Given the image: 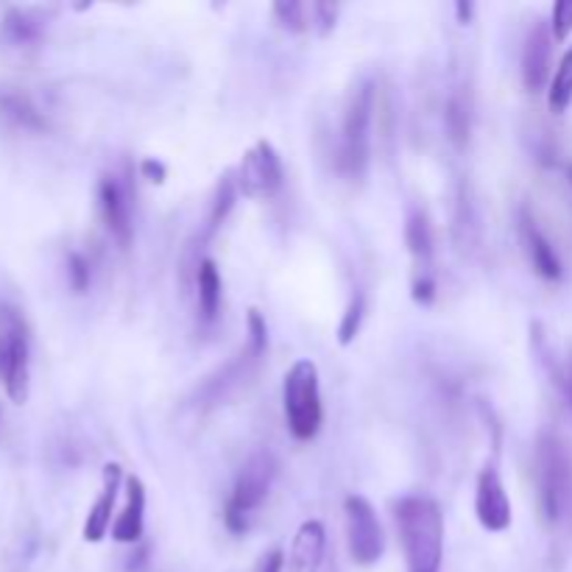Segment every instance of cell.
<instances>
[{"label":"cell","instance_id":"9c48e42d","mask_svg":"<svg viewBox=\"0 0 572 572\" xmlns=\"http://www.w3.org/2000/svg\"><path fill=\"white\" fill-rule=\"evenodd\" d=\"M98 207H101V218H104V227H106V232L112 235V240H115L121 249H129L132 238H135L129 187L123 185L115 174L101 176Z\"/></svg>","mask_w":572,"mask_h":572},{"label":"cell","instance_id":"6da1fadb","mask_svg":"<svg viewBox=\"0 0 572 572\" xmlns=\"http://www.w3.org/2000/svg\"><path fill=\"white\" fill-rule=\"evenodd\" d=\"M408 572H438L444 559V514L427 495H408L394 506Z\"/></svg>","mask_w":572,"mask_h":572},{"label":"cell","instance_id":"277c9868","mask_svg":"<svg viewBox=\"0 0 572 572\" xmlns=\"http://www.w3.org/2000/svg\"><path fill=\"white\" fill-rule=\"evenodd\" d=\"M282 408L288 430L297 441H313L322 430L324 405L319 388V368L313 361H297L282 379Z\"/></svg>","mask_w":572,"mask_h":572},{"label":"cell","instance_id":"5bb4252c","mask_svg":"<svg viewBox=\"0 0 572 572\" xmlns=\"http://www.w3.org/2000/svg\"><path fill=\"white\" fill-rule=\"evenodd\" d=\"M101 495L98 500L93 502L90 508L87 522H84V542L90 544H98L101 539L110 533V522L112 514H115V502H117V489H121V480H123V469L121 464H106L104 472H101Z\"/></svg>","mask_w":572,"mask_h":572},{"label":"cell","instance_id":"ac0fdd59","mask_svg":"<svg viewBox=\"0 0 572 572\" xmlns=\"http://www.w3.org/2000/svg\"><path fill=\"white\" fill-rule=\"evenodd\" d=\"M0 117L14 126V129L23 132H45L48 121L45 115L40 112V106L29 98L25 93L14 87H3L0 90Z\"/></svg>","mask_w":572,"mask_h":572},{"label":"cell","instance_id":"7c38bea8","mask_svg":"<svg viewBox=\"0 0 572 572\" xmlns=\"http://www.w3.org/2000/svg\"><path fill=\"white\" fill-rule=\"evenodd\" d=\"M550 59H553V31L544 20L531 25L522 45V84L528 93H542L550 79Z\"/></svg>","mask_w":572,"mask_h":572},{"label":"cell","instance_id":"3957f363","mask_svg":"<svg viewBox=\"0 0 572 572\" xmlns=\"http://www.w3.org/2000/svg\"><path fill=\"white\" fill-rule=\"evenodd\" d=\"M277 472H280V461L269 450L254 453L240 467L232 491H229L227 502H223V526H227L229 533L243 537L249 531L258 511L263 508V502L269 500Z\"/></svg>","mask_w":572,"mask_h":572},{"label":"cell","instance_id":"f546056e","mask_svg":"<svg viewBox=\"0 0 572 572\" xmlns=\"http://www.w3.org/2000/svg\"><path fill=\"white\" fill-rule=\"evenodd\" d=\"M148 566H152V548L146 542H141L132 550L129 559H126V572H148Z\"/></svg>","mask_w":572,"mask_h":572},{"label":"cell","instance_id":"7a4b0ae2","mask_svg":"<svg viewBox=\"0 0 572 572\" xmlns=\"http://www.w3.org/2000/svg\"><path fill=\"white\" fill-rule=\"evenodd\" d=\"M374 104H377V87L372 79L355 84L346 98L344 117H341V141L335 154V168L350 181H361L366 176L368 159H372V126Z\"/></svg>","mask_w":572,"mask_h":572},{"label":"cell","instance_id":"52a82bcc","mask_svg":"<svg viewBox=\"0 0 572 572\" xmlns=\"http://www.w3.org/2000/svg\"><path fill=\"white\" fill-rule=\"evenodd\" d=\"M238 190L246 199L254 201H269L285 185V168H282V159L277 154V148L269 141H258L249 152L243 154L238 165Z\"/></svg>","mask_w":572,"mask_h":572},{"label":"cell","instance_id":"484cf974","mask_svg":"<svg viewBox=\"0 0 572 572\" xmlns=\"http://www.w3.org/2000/svg\"><path fill=\"white\" fill-rule=\"evenodd\" d=\"M90 280H93V274H90L87 258H82L79 251H71L67 254V282H71V288L76 293H87Z\"/></svg>","mask_w":572,"mask_h":572},{"label":"cell","instance_id":"7402d4cb","mask_svg":"<svg viewBox=\"0 0 572 572\" xmlns=\"http://www.w3.org/2000/svg\"><path fill=\"white\" fill-rule=\"evenodd\" d=\"M238 181H235V174H223L221 181L216 187V196H212V207H210V216H207V229H205V238L216 235L221 229V223L227 221V216L232 212L235 201H238Z\"/></svg>","mask_w":572,"mask_h":572},{"label":"cell","instance_id":"d6986e66","mask_svg":"<svg viewBox=\"0 0 572 572\" xmlns=\"http://www.w3.org/2000/svg\"><path fill=\"white\" fill-rule=\"evenodd\" d=\"M42 31H45V20L34 9L12 7L0 23V40L12 48H31L42 40Z\"/></svg>","mask_w":572,"mask_h":572},{"label":"cell","instance_id":"836d02e7","mask_svg":"<svg viewBox=\"0 0 572 572\" xmlns=\"http://www.w3.org/2000/svg\"><path fill=\"white\" fill-rule=\"evenodd\" d=\"M566 392H570V399H572V361H570V372H566Z\"/></svg>","mask_w":572,"mask_h":572},{"label":"cell","instance_id":"1f68e13d","mask_svg":"<svg viewBox=\"0 0 572 572\" xmlns=\"http://www.w3.org/2000/svg\"><path fill=\"white\" fill-rule=\"evenodd\" d=\"M282 566H285V553H282V550H269V553L260 559L254 572H282Z\"/></svg>","mask_w":572,"mask_h":572},{"label":"cell","instance_id":"9a60e30c","mask_svg":"<svg viewBox=\"0 0 572 572\" xmlns=\"http://www.w3.org/2000/svg\"><path fill=\"white\" fill-rule=\"evenodd\" d=\"M291 570L293 572H319L327 561V528L319 520H308L299 526L291 544Z\"/></svg>","mask_w":572,"mask_h":572},{"label":"cell","instance_id":"44dd1931","mask_svg":"<svg viewBox=\"0 0 572 572\" xmlns=\"http://www.w3.org/2000/svg\"><path fill=\"white\" fill-rule=\"evenodd\" d=\"M444 126H447V137L456 148H467L469 137H472V98L467 90H456L447 98L444 106Z\"/></svg>","mask_w":572,"mask_h":572},{"label":"cell","instance_id":"83f0119b","mask_svg":"<svg viewBox=\"0 0 572 572\" xmlns=\"http://www.w3.org/2000/svg\"><path fill=\"white\" fill-rule=\"evenodd\" d=\"M313 9V31H319L322 37H327L335 29V20H339V3H324V0H315L310 3Z\"/></svg>","mask_w":572,"mask_h":572},{"label":"cell","instance_id":"d6a6232c","mask_svg":"<svg viewBox=\"0 0 572 572\" xmlns=\"http://www.w3.org/2000/svg\"><path fill=\"white\" fill-rule=\"evenodd\" d=\"M456 14H458V23H472V14H475V3H467V0H458L456 3Z\"/></svg>","mask_w":572,"mask_h":572},{"label":"cell","instance_id":"e0dca14e","mask_svg":"<svg viewBox=\"0 0 572 572\" xmlns=\"http://www.w3.org/2000/svg\"><path fill=\"white\" fill-rule=\"evenodd\" d=\"M405 246L414 258V280L416 277H436L433 274V227L425 207H414L405 218Z\"/></svg>","mask_w":572,"mask_h":572},{"label":"cell","instance_id":"2e32d148","mask_svg":"<svg viewBox=\"0 0 572 572\" xmlns=\"http://www.w3.org/2000/svg\"><path fill=\"white\" fill-rule=\"evenodd\" d=\"M143 526H146V486L132 475L126 480V508L112 526V539L121 544H141Z\"/></svg>","mask_w":572,"mask_h":572},{"label":"cell","instance_id":"cb8c5ba5","mask_svg":"<svg viewBox=\"0 0 572 572\" xmlns=\"http://www.w3.org/2000/svg\"><path fill=\"white\" fill-rule=\"evenodd\" d=\"M277 23L282 25L291 34H304V31H313V9L310 3H299V0H277L274 7Z\"/></svg>","mask_w":572,"mask_h":572},{"label":"cell","instance_id":"e575fe53","mask_svg":"<svg viewBox=\"0 0 572 572\" xmlns=\"http://www.w3.org/2000/svg\"><path fill=\"white\" fill-rule=\"evenodd\" d=\"M324 572H339V564H335V559L327 561V566H324Z\"/></svg>","mask_w":572,"mask_h":572},{"label":"cell","instance_id":"603a6c76","mask_svg":"<svg viewBox=\"0 0 572 572\" xmlns=\"http://www.w3.org/2000/svg\"><path fill=\"white\" fill-rule=\"evenodd\" d=\"M572 104V45L566 48L564 56H561L559 67H555L553 79H550V90H548V106L550 112L561 115L566 112V106Z\"/></svg>","mask_w":572,"mask_h":572},{"label":"cell","instance_id":"ba28073f","mask_svg":"<svg viewBox=\"0 0 572 572\" xmlns=\"http://www.w3.org/2000/svg\"><path fill=\"white\" fill-rule=\"evenodd\" d=\"M346 517V544L355 564L372 566L386 553V533L377 520L372 502L363 495H350L344 500Z\"/></svg>","mask_w":572,"mask_h":572},{"label":"cell","instance_id":"5b68a950","mask_svg":"<svg viewBox=\"0 0 572 572\" xmlns=\"http://www.w3.org/2000/svg\"><path fill=\"white\" fill-rule=\"evenodd\" d=\"M537 486L544 522L555 526L572 506V456L553 433H542L537 441Z\"/></svg>","mask_w":572,"mask_h":572},{"label":"cell","instance_id":"4316f807","mask_svg":"<svg viewBox=\"0 0 572 572\" xmlns=\"http://www.w3.org/2000/svg\"><path fill=\"white\" fill-rule=\"evenodd\" d=\"M550 31H553V40L564 42L572 34V0H559L550 14Z\"/></svg>","mask_w":572,"mask_h":572},{"label":"cell","instance_id":"4fadbf2b","mask_svg":"<svg viewBox=\"0 0 572 572\" xmlns=\"http://www.w3.org/2000/svg\"><path fill=\"white\" fill-rule=\"evenodd\" d=\"M520 238L522 246H526V254L531 260L533 271H537L542 280L548 282H559L564 277V266H561V258L555 254L553 243L548 240V235L539 229L537 218L522 207L520 210Z\"/></svg>","mask_w":572,"mask_h":572},{"label":"cell","instance_id":"4dcf8cb0","mask_svg":"<svg viewBox=\"0 0 572 572\" xmlns=\"http://www.w3.org/2000/svg\"><path fill=\"white\" fill-rule=\"evenodd\" d=\"M141 174H143V179L154 181V185H163V181L168 179V168H165V165L159 163V159H152V157L143 159Z\"/></svg>","mask_w":572,"mask_h":572},{"label":"cell","instance_id":"8fae6325","mask_svg":"<svg viewBox=\"0 0 572 572\" xmlns=\"http://www.w3.org/2000/svg\"><path fill=\"white\" fill-rule=\"evenodd\" d=\"M263 355L266 350H258L254 344H246V350H240V355H235V361H229L227 366L218 368L212 377H207V383L199 392L201 408H216V405L223 403L235 388L243 386L246 377L254 372V366H258Z\"/></svg>","mask_w":572,"mask_h":572},{"label":"cell","instance_id":"8992f818","mask_svg":"<svg viewBox=\"0 0 572 572\" xmlns=\"http://www.w3.org/2000/svg\"><path fill=\"white\" fill-rule=\"evenodd\" d=\"M0 379L14 405H23L31 392L29 324L12 304H0Z\"/></svg>","mask_w":572,"mask_h":572},{"label":"cell","instance_id":"d4e9b609","mask_svg":"<svg viewBox=\"0 0 572 572\" xmlns=\"http://www.w3.org/2000/svg\"><path fill=\"white\" fill-rule=\"evenodd\" d=\"M363 315H366V299H363V293H355L352 302L346 304L344 319H341V324H339V344L341 346H350L352 341H355V335L361 333Z\"/></svg>","mask_w":572,"mask_h":572},{"label":"cell","instance_id":"f1b7e54d","mask_svg":"<svg viewBox=\"0 0 572 572\" xmlns=\"http://www.w3.org/2000/svg\"><path fill=\"white\" fill-rule=\"evenodd\" d=\"M410 297L416 304H430L436 299V277H416Z\"/></svg>","mask_w":572,"mask_h":572},{"label":"cell","instance_id":"ffe728a7","mask_svg":"<svg viewBox=\"0 0 572 572\" xmlns=\"http://www.w3.org/2000/svg\"><path fill=\"white\" fill-rule=\"evenodd\" d=\"M196 288H199V313L205 324H216L218 313H221V271H218L216 260L205 258L196 269Z\"/></svg>","mask_w":572,"mask_h":572},{"label":"cell","instance_id":"30bf717a","mask_svg":"<svg viewBox=\"0 0 572 572\" xmlns=\"http://www.w3.org/2000/svg\"><path fill=\"white\" fill-rule=\"evenodd\" d=\"M475 514L478 522L491 533H500L511 526V500L506 495L500 472L495 467H486L478 475V486H475Z\"/></svg>","mask_w":572,"mask_h":572},{"label":"cell","instance_id":"d590c367","mask_svg":"<svg viewBox=\"0 0 572 572\" xmlns=\"http://www.w3.org/2000/svg\"><path fill=\"white\" fill-rule=\"evenodd\" d=\"M566 181H570V187H572V163L566 165Z\"/></svg>","mask_w":572,"mask_h":572}]
</instances>
